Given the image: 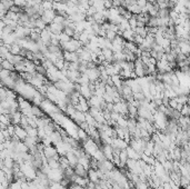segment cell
Instances as JSON below:
<instances>
[{
  "mask_svg": "<svg viewBox=\"0 0 190 189\" xmlns=\"http://www.w3.org/2000/svg\"><path fill=\"white\" fill-rule=\"evenodd\" d=\"M147 143L148 141H146L142 138L138 139V138H134V137H132L131 140H130V143H129V146H131L132 148L137 151V153H139L140 155H142L144 151V149H146Z\"/></svg>",
  "mask_w": 190,
  "mask_h": 189,
  "instance_id": "1",
  "label": "cell"
},
{
  "mask_svg": "<svg viewBox=\"0 0 190 189\" xmlns=\"http://www.w3.org/2000/svg\"><path fill=\"white\" fill-rule=\"evenodd\" d=\"M47 176H48L49 180L52 182H60L63 178H65V175H63V170L61 168L58 169H50V170L47 172Z\"/></svg>",
  "mask_w": 190,
  "mask_h": 189,
  "instance_id": "2",
  "label": "cell"
},
{
  "mask_svg": "<svg viewBox=\"0 0 190 189\" xmlns=\"http://www.w3.org/2000/svg\"><path fill=\"white\" fill-rule=\"evenodd\" d=\"M55 147L57 148V150H58V153L60 155V156H66L69 151L72 150V147H71V146L69 145L68 143H66V141H63V140L60 141L59 143H57Z\"/></svg>",
  "mask_w": 190,
  "mask_h": 189,
  "instance_id": "3",
  "label": "cell"
},
{
  "mask_svg": "<svg viewBox=\"0 0 190 189\" xmlns=\"http://www.w3.org/2000/svg\"><path fill=\"white\" fill-rule=\"evenodd\" d=\"M112 148L114 149H119V150H124L127 149V147L129 146V143H127L124 139H121L119 137H116V138L112 139Z\"/></svg>",
  "mask_w": 190,
  "mask_h": 189,
  "instance_id": "4",
  "label": "cell"
},
{
  "mask_svg": "<svg viewBox=\"0 0 190 189\" xmlns=\"http://www.w3.org/2000/svg\"><path fill=\"white\" fill-rule=\"evenodd\" d=\"M86 75L88 76L89 79H90V82H96L97 80L100 79V70H99L98 67L88 69L86 71Z\"/></svg>",
  "mask_w": 190,
  "mask_h": 189,
  "instance_id": "5",
  "label": "cell"
},
{
  "mask_svg": "<svg viewBox=\"0 0 190 189\" xmlns=\"http://www.w3.org/2000/svg\"><path fill=\"white\" fill-rule=\"evenodd\" d=\"M57 16V11L55 9H51V10H46L43 12V15L41 16V19H42L47 25H50L51 22L53 21L55 17Z\"/></svg>",
  "mask_w": 190,
  "mask_h": 189,
  "instance_id": "6",
  "label": "cell"
},
{
  "mask_svg": "<svg viewBox=\"0 0 190 189\" xmlns=\"http://www.w3.org/2000/svg\"><path fill=\"white\" fill-rule=\"evenodd\" d=\"M100 148H101L106 159L112 161V159H114V148H112V146L111 145H101Z\"/></svg>",
  "mask_w": 190,
  "mask_h": 189,
  "instance_id": "7",
  "label": "cell"
},
{
  "mask_svg": "<svg viewBox=\"0 0 190 189\" xmlns=\"http://www.w3.org/2000/svg\"><path fill=\"white\" fill-rule=\"evenodd\" d=\"M71 182H74L76 185H79V186H82L86 188L89 184V179L88 177H81V176H78V175H75L71 179Z\"/></svg>",
  "mask_w": 190,
  "mask_h": 189,
  "instance_id": "8",
  "label": "cell"
},
{
  "mask_svg": "<svg viewBox=\"0 0 190 189\" xmlns=\"http://www.w3.org/2000/svg\"><path fill=\"white\" fill-rule=\"evenodd\" d=\"M80 94L82 97H85L86 99H90L95 94V92L91 90L89 85H81V89H80Z\"/></svg>",
  "mask_w": 190,
  "mask_h": 189,
  "instance_id": "9",
  "label": "cell"
},
{
  "mask_svg": "<svg viewBox=\"0 0 190 189\" xmlns=\"http://www.w3.org/2000/svg\"><path fill=\"white\" fill-rule=\"evenodd\" d=\"M15 136L17 137L19 140H25L27 137H28V133L26 128L21 127V126H16V130H15Z\"/></svg>",
  "mask_w": 190,
  "mask_h": 189,
  "instance_id": "10",
  "label": "cell"
},
{
  "mask_svg": "<svg viewBox=\"0 0 190 189\" xmlns=\"http://www.w3.org/2000/svg\"><path fill=\"white\" fill-rule=\"evenodd\" d=\"M178 123H179L180 129L187 130L188 128H190V116H181L178 120Z\"/></svg>",
  "mask_w": 190,
  "mask_h": 189,
  "instance_id": "11",
  "label": "cell"
},
{
  "mask_svg": "<svg viewBox=\"0 0 190 189\" xmlns=\"http://www.w3.org/2000/svg\"><path fill=\"white\" fill-rule=\"evenodd\" d=\"M88 179H89V182H94V184H99V182H100V178H99L98 170H95V169H89Z\"/></svg>",
  "mask_w": 190,
  "mask_h": 189,
  "instance_id": "12",
  "label": "cell"
},
{
  "mask_svg": "<svg viewBox=\"0 0 190 189\" xmlns=\"http://www.w3.org/2000/svg\"><path fill=\"white\" fill-rule=\"evenodd\" d=\"M126 150H127V153H128L129 159H134V160H139V159H141V155L134 150L131 146H128Z\"/></svg>",
  "mask_w": 190,
  "mask_h": 189,
  "instance_id": "13",
  "label": "cell"
},
{
  "mask_svg": "<svg viewBox=\"0 0 190 189\" xmlns=\"http://www.w3.org/2000/svg\"><path fill=\"white\" fill-rule=\"evenodd\" d=\"M48 27H49V29H50L51 32L56 33V35H60V33L63 32V30H65L63 25H58V23L51 22L50 25H48Z\"/></svg>",
  "mask_w": 190,
  "mask_h": 189,
  "instance_id": "14",
  "label": "cell"
},
{
  "mask_svg": "<svg viewBox=\"0 0 190 189\" xmlns=\"http://www.w3.org/2000/svg\"><path fill=\"white\" fill-rule=\"evenodd\" d=\"M66 157H67V159H68L69 164H70L71 167H75V166H77V165L79 164V158L76 156V155H75L72 150L69 151V153L66 155Z\"/></svg>",
  "mask_w": 190,
  "mask_h": 189,
  "instance_id": "15",
  "label": "cell"
},
{
  "mask_svg": "<svg viewBox=\"0 0 190 189\" xmlns=\"http://www.w3.org/2000/svg\"><path fill=\"white\" fill-rule=\"evenodd\" d=\"M71 119L75 120L77 124L80 125L81 123H85V121H86V113H82V111H78V110H77L76 114L71 117Z\"/></svg>",
  "mask_w": 190,
  "mask_h": 189,
  "instance_id": "16",
  "label": "cell"
},
{
  "mask_svg": "<svg viewBox=\"0 0 190 189\" xmlns=\"http://www.w3.org/2000/svg\"><path fill=\"white\" fill-rule=\"evenodd\" d=\"M48 137H49V138H50L51 143H52L55 146H56L57 143H60V141H62V136H61V133H59L58 130L53 131V133H51L50 136H48Z\"/></svg>",
  "mask_w": 190,
  "mask_h": 189,
  "instance_id": "17",
  "label": "cell"
},
{
  "mask_svg": "<svg viewBox=\"0 0 190 189\" xmlns=\"http://www.w3.org/2000/svg\"><path fill=\"white\" fill-rule=\"evenodd\" d=\"M74 168H75V172H76V175L81 176V177H88V171L89 170H87L82 165L78 164L77 166H75Z\"/></svg>",
  "mask_w": 190,
  "mask_h": 189,
  "instance_id": "18",
  "label": "cell"
},
{
  "mask_svg": "<svg viewBox=\"0 0 190 189\" xmlns=\"http://www.w3.org/2000/svg\"><path fill=\"white\" fill-rule=\"evenodd\" d=\"M10 117H11V123H12V125L15 126L20 125L21 119H22V114H21V111H17V113L15 114H11Z\"/></svg>",
  "mask_w": 190,
  "mask_h": 189,
  "instance_id": "19",
  "label": "cell"
},
{
  "mask_svg": "<svg viewBox=\"0 0 190 189\" xmlns=\"http://www.w3.org/2000/svg\"><path fill=\"white\" fill-rule=\"evenodd\" d=\"M119 158H120V168H124V167H126L124 165H127V161L129 160V157H128V153H127L126 149L120 151Z\"/></svg>",
  "mask_w": 190,
  "mask_h": 189,
  "instance_id": "20",
  "label": "cell"
},
{
  "mask_svg": "<svg viewBox=\"0 0 190 189\" xmlns=\"http://www.w3.org/2000/svg\"><path fill=\"white\" fill-rule=\"evenodd\" d=\"M1 68L6 70H10V71H16L15 65H12L7 59H1Z\"/></svg>",
  "mask_w": 190,
  "mask_h": 189,
  "instance_id": "21",
  "label": "cell"
},
{
  "mask_svg": "<svg viewBox=\"0 0 190 189\" xmlns=\"http://www.w3.org/2000/svg\"><path fill=\"white\" fill-rule=\"evenodd\" d=\"M134 36H136V32H134V30H132V29L124 31V35H122V37H124V39L126 41H134Z\"/></svg>",
  "mask_w": 190,
  "mask_h": 189,
  "instance_id": "22",
  "label": "cell"
},
{
  "mask_svg": "<svg viewBox=\"0 0 190 189\" xmlns=\"http://www.w3.org/2000/svg\"><path fill=\"white\" fill-rule=\"evenodd\" d=\"M2 165L5 167H7V168L13 169V167H15V165H16V161H15V159H13L12 157L9 156V157H7L6 159H3V160H2Z\"/></svg>",
  "mask_w": 190,
  "mask_h": 189,
  "instance_id": "23",
  "label": "cell"
},
{
  "mask_svg": "<svg viewBox=\"0 0 190 189\" xmlns=\"http://www.w3.org/2000/svg\"><path fill=\"white\" fill-rule=\"evenodd\" d=\"M27 133H28V137H32V138H39L38 137V128H33L31 126H28L26 128Z\"/></svg>",
  "mask_w": 190,
  "mask_h": 189,
  "instance_id": "24",
  "label": "cell"
},
{
  "mask_svg": "<svg viewBox=\"0 0 190 189\" xmlns=\"http://www.w3.org/2000/svg\"><path fill=\"white\" fill-rule=\"evenodd\" d=\"M124 48H127L128 50H130L131 52H134V54L136 55V51L139 49V47L134 44V41H126V44H124Z\"/></svg>",
  "mask_w": 190,
  "mask_h": 189,
  "instance_id": "25",
  "label": "cell"
},
{
  "mask_svg": "<svg viewBox=\"0 0 190 189\" xmlns=\"http://www.w3.org/2000/svg\"><path fill=\"white\" fill-rule=\"evenodd\" d=\"M48 166L50 167L51 169H58V168H60V162H59L58 159L49 158L48 159Z\"/></svg>",
  "mask_w": 190,
  "mask_h": 189,
  "instance_id": "26",
  "label": "cell"
},
{
  "mask_svg": "<svg viewBox=\"0 0 190 189\" xmlns=\"http://www.w3.org/2000/svg\"><path fill=\"white\" fill-rule=\"evenodd\" d=\"M59 162H60V168L62 169V170H65V169H67L68 167H70V164H69V161L66 156H60Z\"/></svg>",
  "mask_w": 190,
  "mask_h": 189,
  "instance_id": "27",
  "label": "cell"
},
{
  "mask_svg": "<svg viewBox=\"0 0 190 189\" xmlns=\"http://www.w3.org/2000/svg\"><path fill=\"white\" fill-rule=\"evenodd\" d=\"M134 32H136V35L142 37V38H146V37L148 36V31L147 29H146V27H137L136 30H134Z\"/></svg>",
  "mask_w": 190,
  "mask_h": 189,
  "instance_id": "28",
  "label": "cell"
},
{
  "mask_svg": "<svg viewBox=\"0 0 190 189\" xmlns=\"http://www.w3.org/2000/svg\"><path fill=\"white\" fill-rule=\"evenodd\" d=\"M0 120H1V124H3V125H6V126L12 125L10 115H2V114H1V116H0Z\"/></svg>",
  "mask_w": 190,
  "mask_h": 189,
  "instance_id": "29",
  "label": "cell"
},
{
  "mask_svg": "<svg viewBox=\"0 0 190 189\" xmlns=\"http://www.w3.org/2000/svg\"><path fill=\"white\" fill-rule=\"evenodd\" d=\"M47 27H48V25H47V23L45 22V21H43L42 19H41V17H40V18L37 19V20H36V28L40 29V30L42 31V30H45V29H46Z\"/></svg>",
  "mask_w": 190,
  "mask_h": 189,
  "instance_id": "30",
  "label": "cell"
},
{
  "mask_svg": "<svg viewBox=\"0 0 190 189\" xmlns=\"http://www.w3.org/2000/svg\"><path fill=\"white\" fill-rule=\"evenodd\" d=\"M117 126H119V127H124V128H128V117H121L119 119L117 120Z\"/></svg>",
  "mask_w": 190,
  "mask_h": 189,
  "instance_id": "31",
  "label": "cell"
},
{
  "mask_svg": "<svg viewBox=\"0 0 190 189\" xmlns=\"http://www.w3.org/2000/svg\"><path fill=\"white\" fill-rule=\"evenodd\" d=\"M41 6H42L43 10H51V9H53V1L52 0H43V2L41 3Z\"/></svg>",
  "mask_w": 190,
  "mask_h": 189,
  "instance_id": "32",
  "label": "cell"
},
{
  "mask_svg": "<svg viewBox=\"0 0 190 189\" xmlns=\"http://www.w3.org/2000/svg\"><path fill=\"white\" fill-rule=\"evenodd\" d=\"M163 168L167 171L168 174H170L171 171H173V160H167L166 162H163Z\"/></svg>",
  "mask_w": 190,
  "mask_h": 189,
  "instance_id": "33",
  "label": "cell"
},
{
  "mask_svg": "<svg viewBox=\"0 0 190 189\" xmlns=\"http://www.w3.org/2000/svg\"><path fill=\"white\" fill-rule=\"evenodd\" d=\"M158 17H159V18H169L170 17V9L169 8L160 9L159 12H158Z\"/></svg>",
  "mask_w": 190,
  "mask_h": 189,
  "instance_id": "34",
  "label": "cell"
},
{
  "mask_svg": "<svg viewBox=\"0 0 190 189\" xmlns=\"http://www.w3.org/2000/svg\"><path fill=\"white\" fill-rule=\"evenodd\" d=\"M122 60H127V59H126V55L124 54V51L114 52V61H122Z\"/></svg>",
  "mask_w": 190,
  "mask_h": 189,
  "instance_id": "35",
  "label": "cell"
},
{
  "mask_svg": "<svg viewBox=\"0 0 190 189\" xmlns=\"http://www.w3.org/2000/svg\"><path fill=\"white\" fill-rule=\"evenodd\" d=\"M22 49V47L20 45H17V44H12L10 46V52L12 55H20V51Z\"/></svg>",
  "mask_w": 190,
  "mask_h": 189,
  "instance_id": "36",
  "label": "cell"
},
{
  "mask_svg": "<svg viewBox=\"0 0 190 189\" xmlns=\"http://www.w3.org/2000/svg\"><path fill=\"white\" fill-rule=\"evenodd\" d=\"M77 84H80V85H89L90 84V79L88 78V76H87L86 74H82L81 75V77L79 78L78 82Z\"/></svg>",
  "mask_w": 190,
  "mask_h": 189,
  "instance_id": "37",
  "label": "cell"
},
{
  "mask_svg": "<svg viewBox=\"0 0 190 189\" xmlns=\"http://www.w3.org/2000/svg\"><path fill=\"white\" fill-rule=\"evenodd\" d=\"M189 185H190V178L185 177V176H181V178H180V186L185 189V188H187Z\"/></svg>",
  "mask_w": 190,
  "mask_h": 189,
  "instance_id": "38",
  "label": "cell"
},
{
  "mask_svg": "<svg viewBox=\"0 0 190 189\" xmlns=\"http://www.w3.org/2000/svg\"><path fill=\"white\" fill-rule=\"evenodd\" d=\"M1 5H2L7 10H10L11 7L15 6V1H12V0H1Z\"/></svg>",
  "mask_w": 190,
  "mask_h": 189,
  "instance_id": "39",
  "label": "cell"
},
{
  "mask_svg": "<svg viewBox=\"0 0 190 189\" xmlns=\"http://www.w3.org/2000/svg\"><path fill=\"white\" fill-rule=\"evenodd\" d=\"M59 39H60V44H63V42H68V41H70L72 38H71L70 36H68L67 33L61 32L60 35H59Z\"/></svg>",
  "mask_w": 190,
  "mask_h": 189,
  "instance_id": "40",
  "label": "cell"
},
{
  "mask_svg": "<svg viewBox=\"0 0 190 189\" xmlns=\"http://www.w3.org/2000/svg\"><path fill=\"white\" fill-rule=\"evenodd\" d=\"M8 189H22V187H21V182H19V180H13V182H10Z\"/></svg>",
  "mask_w": 190,
  "mask_h": 189,
  "instance_id": "41",
  "label": "cell"
},
{
  "mask_svg": "<svg viewBox=\"0 0 190 189\" xmlns=\"http://www.w3.org/2000/svg\"><path fill=\"white\" fill-rule=\"evenodd\" d=\"M117 32H114V31H111V30H107V35H106V38L108 39V40L110 41H114V39L117 38Z\"/></svg>",
  "mask_w": 190,
  "mask_h": 189,
  "instance_id": "42",
  "label": "cell"
},
{
  "mask_svg": "<svg viewBox=\"0 0 190 189\" xmlns=\"http://www.w3.org/2000/svg\"><path fill=\"white\" fill-rule=\"evenodd\" d=\"M65 20H66V18H65L63 16H61V15H57L56 17H55V19H53L52 22H53V23H58V25H63Z\"/></svg>",
  "mask_w": 190,
  "mask_h": 189,
  "instance_id": "43",
  "label": "cell"
},
{
  "mask_svg": "<svg viewBox=\"0 0 190 189\" xmlns=\"http://www.w3.org/2000/svg\"><path fill=\"white\" fill-rule=\"evenodd\" d=\"M181 116H190V106L189 105H183V109L180 110Z\"/></svg>",
  "mask_w": 190,
  "mask_h": 189,
  "instance_id": "44",
  "label": "cell"
},
{
  "mask_svg": "<svg viewBox=\"0 0 190 189\" xmlns=\"http://www.w3.org/2000/svg\"><path fill=\"white\" fill-rule=\"evenodd\" d=\"M134 42L137 45L138 47H140V46H142V44L144 42V38H142V37L136 35V36H134Z\"/></svg>",
  "mask_w": 190,
  "mask_h": 189,
  "instance_id": "45",
  "label": "cell"
},
{
  "mask_svg": "<svg viewBox=\"0 0 190 189\" xmlns=\"http://www.w3.org/2000/svg\"><path fill=\"white\" fill-rule=\"evenodd\" d=\"M36 71L38 72V74H41V75H43V76H46L47 68L45 66H42V65H39V66H37V68H36Z\"/></svg>",
  "mask_w": 190,
  "mask_h": 189,
  "instance_id": "46",
  "label": "cell"
},
{
  "mask_svg": "<svg viewBox=\"0 0 190 189\" xmlns=\"http://www.w3.org/2000/svg\"><path fill=\"white\" fill-rule=\"evenodd\" d=\"M134 98L136 100H138V101H142V100L146 99V97H144V92H142V91L134 92Z\"/></svg>",
  "mask_w": 190,
  "mask_h": 189,
  "instance_id": "47",
  "label": "cell"
},
{
  "mask_svg": "<svg viewBox=\"0 0 190 189\" xmlns=\"http://www.w3.org/2000/svg\"><path fill=\"white\" fill-rule=\"evenodd\" d=\"M98 11H97V9L94 7V6H91V7L89 8L88 11H87V17H92V16L95 15V13H97Z\"/></svg>",
  "mask_w": 190,
  "mask_h": 189,
  "instance_id": "48",
  "label": "cell"
},
{
  "mask_svg": "<svg viewBox=\"0 0 190 189\" xmlns=\"http://www.w3.org/2000/svg\"><path fill=\"white\" fill-rule=\"evenodd\" d=\"M15 5L19 6L21 8H25L27 6V0H15Z\"/></svg>",
  "mask_w": 190,
  "mask_h": 189,
  "instance_id": "49",
  "label": "cell"
},
{
  "mask_svg": "<svg viewBox=\"0 0 190 189\" xmlns=\"http://www.w3.org/2000/svg\"><path fill=\"white\" fill-rule=\"evenodd\" d=\"M63 32L67 33L68 36L71 37V38H72V37H74V35H75V30H74V29L69 28V27H66V28H65V30H63Z\"/></svg>",
  "mask_w": 190,
  "mask_h": 189,
  "instance_id": "50",
  "label": "cell"
},
{
  "mask_svg": "<svg viewBox=\"0 0 190 189\" xmlns=\"http://www.w3.org/2000/svg\"><path fill=\"white\" fill-rule=\"evenodd\" d=\"M147 3H148V0H137V5L139 6L141 9L146 7V6H147Z\"/></svg>",
  "mask_w": 190,
  "mask_h": 189,
  "instance_id": "51",
  "label": "cell"
},
{
  "mask_svg": "<svg viewBox=\"0 0 190 189\" xmlns=\"http://www.w3.org/2000/svg\"><path fill=\"white\" fill-rule=\"evenodd\" d=\"M68 189H86V188H85V187H82V186H79V185L74 184V182H71L70 186L68 187Z\"/></svg>",
  "mask_w": 190,
  "mask_h": 189,
  "instance_id": "52",
  "label": "cell"
},
{
  "mask_svg": "<svg viewBox=\"0 0 190 189\" xmlns=\"http://www.w3.org/2000/svg\"><path fill=\"white\" fill-rule=\"evenodd\" d=\"M105 8H106V9H111L112 8L111 0H106V1H105Z\"/></svg>",
  "mask_w": 190,
  "mask_h": 189,
  "instance_id": "53",
  "label": "cell"
},
{
  "mask_svg": "<svg viewBox=\"0 0 190 189\" xmlns=\"http://www.w3.org/2000/svg\"><path fill=\"white\" fill-rule=\"evenodd\" d=\"M146 23H144V22H141V21H138L137 22V27H146Z\"/></svg>",
  "mask_w": 190,
  "mask_h": 189,
  "instance_id": "54",
  "label": "cell"
},
{
  "mask_svg": "<svg viewBox=\"0 0 190 189\" xmlns=\"http://www.w3.org/2000/svg\"><path fill=\"white\" fill-rule=\"evenodd\" d=\"M148 2H151V3H156V2H157V0H148Z\"/></svg>",
  "mask_w": 190,
  "mask_h": 189,
  "instance_id": "55",
  "label": "cell"
},
{
  "mask_svg": "<svg viewBox=\"0 0 190 189\" xmlns=\"http://www.w3.org/2000/svg\"><path fill=\"white\" fill-rule=\"evenodd\" d=\"M189 42H190V38H189Z\"/></svg>",
  "mask_w": 190,
  "mask_h": 189,
  "instance_id": "56",
  "label": "cell"
},
{
  "mask_svg": "<svg viewBox=\"0 0 190 189\" xmlns=\"http://www.w3.org/2000/svg\"><path fill=\"white\" fill-rule=\"evenodd\" d=\"M27 1H28V0H27Z\"/></svg>",
  "mask_w": 190,
  "mask_h": 189,
  "instance_id": "57",
  "label": "cell"
}]
</instances>
